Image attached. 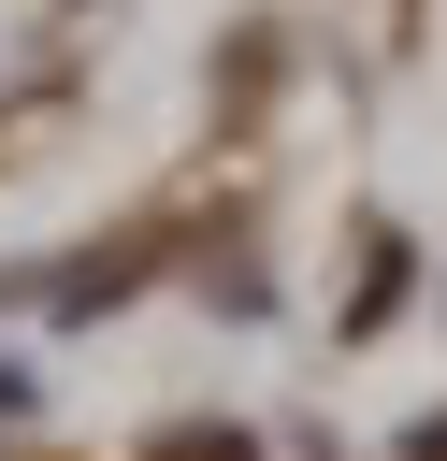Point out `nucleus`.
Returning <instances> with one entry per match:
<instances>
[{"label":"nucleus","instance_id":"f257e3e1","mask_svg":"<svg viewBox=\"0 0 447 461\" xmlns=\"http://www.w3.org/2000/svg\"><path fill=\"white\" fill-rule=\"evenodd\" d=\"M0 418H29V375H14V360H0Z\"/></svg>","mask_w":447,"mask_h":461}]
</instances>
